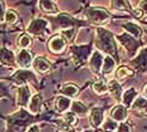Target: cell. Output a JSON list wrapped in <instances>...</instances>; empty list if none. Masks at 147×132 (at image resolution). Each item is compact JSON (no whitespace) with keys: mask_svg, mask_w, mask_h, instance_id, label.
Masks as SVG:
<instances>
[{"mask_svg":"<svg viewBox=\"0 0 147 132\" xmlns=\"http://www.w3.org/2000/svg\"><path fill=\"white\" fill-rule=\"evenodd\" d=\"M109 132H111V131H109Z\"/></svg>","mask_w":147,"mask_h":132,"instance_id":"cell-41","label":"cell"},{"mask_svg":"<svg viewBox=\"0 0 147 132\" xmlns=\"http://www.w3.org/2000/svg\"><path fill=\"white\" fill-rule=\"evenodd\" d=\"M131 108L136 112H140L142 114H147V98L138 96L135 100V102L132 103Z\"/></svg>","mask_w":147,"mask_h":132,"instance_id":"cell-22","label":"cell"},{"mask_svg":"<svg viewBox=\"0 0 147 132\" xmlns=\"http://www.w3.org/2000/svg\"><path fill=\"white\" fill-rule=\"evenodd\" d=\"M132 74H133V72L129 68H127V67H119L116 72V77L118 79H125L127 77L132 76Z\"/></svg>","mask_w":147,"mask_h":132,"instance_id":"cell-31","label":"cell"},{"mask_svg":"<svg viewBox=\"0 0 147 132\" xmlns=\"http://www.w3.org/2000/svg\"><path fill=\"white\" fill-rule=\"evenodd\" d=\"M72 112L78 114V116H84V114L88 113V108H87L84 104L79 101H76V102H72Z\"/></svg>","mask_w":147,"mask_h":132,"instance_id":"cell-28","label":"cell"},{"mask_svg":"<svg viewBox=\"0 0 147 132\" xmlns=\"http://www.w3.org/2000/svg\"><path fill=\"white\" fill-rule=\"evenodd\" d=\"M108 92L111 93V96L115 98L116 101H121L123 96V88L119 84V82L117 79H112L108 83Z\"/></svg>","mask_w":147,"mask_h":132,"instance_id":"cell-17","label":"cell"},{"mask_svg":"<svg viewBox=\"0 0 147 132\" xmlns=\"http://www.w3.org/2000/svg\"><path fill=\"white\" fill-rule=\"evenodd\" d=\"M39 6H40L42 12L47 13V14H58L59 8L54 3V0H39Z\"/></svg>","mask_w":147,"mask_h":132,"instance_id":"cell-20","label":"cell"},{"mask_svg":"<svg viewBox=\"0 0 147 132\" xmlns=\"http://www.w3.org/2000/svg\"><path fill=\"white\" fill-rule=\"evenodd\" d=\"M32 98V91L26 84L20 86L18 88V93H16V102L22 107H28L29 102Z\"/></svg>","mask_w":147,"mask_h":132,"instance_id":"cell-11","label":"cell"},{"mask_svg":"<svg viewBox=\"0 0 147 132\" xmlns=\"http://www.w3.org/2000/svg\"><path fill=\"white\" fill-rule=\"evenodd\" d=\"M30 118L32 117L29 116V114L24 113L23 111L11 114V116L8 118V123H9L8 130L10 132H23L25 130L26 125H28Z\"/></svg>","mask_w":147,"mask_h":132,"instance_id":"cell-3","label":"cell"},{"mask_svg":"<svg viewBox=\"0 0 147 132\" xmlns=\"http://www.w3.org/2000/svg\"><path fill=\"white\" fill-rule=\"evenodd\" d=\"M15 60H16V64H18L20 68L23 69H28L30 66H33V60H34V57L30 50L28 49H19L16 52V56H15Z\"/></svg>","mask_w":147,"mask_h":132,"instance_id":"cell-9","label":"cell"},{"mask_svg":"<svg viewBox=\"0 0 147 132\" xmlns=\"http://www.w3.org/2000/svg\"><path fill=\"white\" fill-rule=\"evenodd\" d=\"M33 68L35 69V72L45 73L51 69V63H49L44 57L38 56V57L34 58V60H33Z\"/></svg>","mask_w":147,"mask_h":132,"instance_id":"cell-16","label":"cell"},{"mask_svg":"<svg viewBox=\"0 0 147 132\" xmlns=\"http://www.w3.org/2000/svg\"><path fill=\"white\" fill-rule=\"evenodd\" d=\"M89 121H91L93 127H99L105 122V111L101 107L93 108L89 113Z\"/></svg>","mask_w":147,"mask_h":132,"instance_id":"cell-13","label":"cell"},{"mask_svg":"<svg viewBox=\"0 0 147 132\" xmlns=\"http://www.w3.org/2000/svg\"><path fill=\"white\" fill-rule=\"evenodd\" d=\"M49 24L53 29H61V30H65V29H71V28H76L77 25H84V23L81 20L73 18V16L68 15V14H58L55 16H51L48 19Z\"/></svg>","mask_w":147,"mask_h":132,"instance_id":"cell-1","label":"cell"},{"mask_svg":"<svg viewBox=\"0 0 147 132\" xmlns=\"http://www.w3.org/2000/svg\"><path fill=\"white\" fill-rule=\"evenodd\" d=\"M6 10H8V9H6V6H5L4 0H0V20H4Z\"/></svg>","mask_w":147,"mask_h":132,"instance_id":"cell-38","label":"cell"},{"mask_svg":"<svg viewBox=\"0 0 147 132\" xmlns=\"http://www.w3.org/2000/svg\"><path fill=\"white\" fill-rule=\"evenodd\" d=\"M103 128L105 130H109V131H113V130H117V127H118V125H117L116 121H113L112 118H108L107 121L103 122Z\"/></svg>","mask_w":147,"mask_h":132,"instance_id":"cell-35","label":"cell"},{"mask_svg":"<svg viewBox=\"0 0 147 132\" xmlns=\"http://www.w3.org/2000/svg\"><path fill=\"white\" fill-rule=\"evenodd\" d=\"M49 28H51V24H49V22L47 19L36 18L32 20V23L28 25L26 34H29L30 37H42L48 32Z\"/></svg>","mask_w":147,"mask_h":132,"instance_id":"cell-5","label":"cell"},{"mask_svg":"<svg viewBox=\"0 0 147 132\" xmlns=\"http://www.w3.org/2000/svg\"><path fill=\"white\" fill-rule=\"evenodd\" d=\"M117 132H131V127H129L127 123L122 122V123L118 125V127H117Z\"/></svg>","mask_w":147,"mask_h":132,"instance_id":"cell-37","label":"cell"},{"mask_svg":"<svg viewBox=\"0 0 147 132\" xmlns=\"http://www.w3.org/2000/svg\"><path fill=\"white\" fill-rule=\"evenodd\" d=\"M78 92H79V88L77 87L76 84H72V83H67L64 86H62V88H61V93L63 96L69 97V98L76 97L77 94H78Z\"/></svg>","mask_w":147,"mask_h":132,"instance_id":"cell-26","label":"cell"},{"mask_svg":"<svg viewBox=\"0 0 147 132\" xmlns=\"http://www.w3.org/2000/svg\"><path fill=\"white\" fill-rule=\"evenodd\" d=\"M86 16L91 23L98 24V25L106 24L109 20L108 12L103 8H99V6H91V8H88L86 13Z\"/></svg>","mask_w":147,"mask_h":132,"instance_id":"cell-4","label":"cell"},{"mask_svg":"<svg viewBox=\"0 0 147 132\" xmlns=\"http://www.w3.org/2000/svg\"><path fill=\"white\" fill-rule=\"evenodd\" d=\"M5 92V88H4V86H3V84H0V96H1L3 93Z\"/></svg>","mask_w":147,"mask_h":132,"instance_id":"cell-40","label":"cell"},{"mask_svg":"<svg viewBox=\"0 0 147 132\" xmlns=\"http://www.w3.org/2000/svg\"><path fill=\"white\" fill-rule=\"evenodd\" d=\"M127 116H128V111H127V107H125L123 104H117L111 111V118L116 122H125Z\"/></svg>","mask_w":147,"mask_h":132,"instance_id":"cell-14","label":"cell"},{"mask_svg":"<svg viewBox=\"0 0 147 132\" xmlns=\"http://www.w3.org/2000/svg\"><path fill=\"white\" fill-rule=\"evenodd\" d=\"M123 28H125V30L127 33H128L129 35H132V37H135L136 39H138V38H141V35H142V30L141 28H140L137 24H135V23H131V22H127L123 24Z\"/></svg>","mask_w":147,"mask_h":132,"instance_id":"cell-25","label":"cell"},{"mask_svg":"<svg viewBox=\"0 0 147 132\" xmlns=\"http://www.w3.org/2000/svg\"><path fill=\"white\" fill-rule=\"evenodd\" d=\"M76 32H77V29H76V28L65 29V30H62V35L64 37V38L67 39V42H68V40H73V39H74Z\"/></svg>","mask_w":147,"mask_h":132,"instance_id":"cell-33","label":"cell"},{"mask_svg":"<svg viewBox=\"0 0 147 132\" xmlns=\"http://www.w3.org/2000/svg\"><path fill=\"white\" fill-rule=\"evenodd\" d=\"M103 54L101 50L96 49L92 52V56H91V59H89V68L94 74H99L102 70V66H103Z\"/></svg>","mask_w":147,"mask_h":132,"instance_id":"cell-10","label":"cell"},{"mask_svg":"<svg viewBox=\"0 0 147 132\" xmlns=\"http://www.w3.org/2000/svg\"><path fill=\"white\" fill-rule=\"evenodd\" d=\"M117 39H118V42L122 44L123 48L128 52L131 57H133L137 53V50L140 48V40L136 39L135 37L129 35L128 33H123V34L117 37Z\"/></svg>","mask_w":147,"mask_h":132,"instance_id":"cell-6","label":"cell"},{"mask_svg":"<svg viewBox=\"0 0 147 132\" xmlns=\"http://www.w3.org/2000/svg\"><path fill=\"white\" fill-rule=\"evenodd\" d=\"M138 97V94H137V91L135 88H129V89H127L126 92H123V96H122V104L125 107H131L132 103L135 102V100Z\"/></svg>","mask_w":147,"mask_h":132,"instance_id":"cell-21","label":"cell"},{"mask_svg":"<svg viewBox=\"0 0 147 132\" xmlns=\"http://www.w3.org/2000/svg\"><path fill=\"white\" fill-rule=\"evenodd\" d=\"M97 48L103 52L108 53L109 56L116 54V42L113 38V34L107 30L98 28L97 29Z\"/></svg>","mask_w":147,"mask_h":132,"instance_id":"cell-2","label":"cell"},{"mask_svg":"<svg viewBox=\"0 0 147 132\" xmlns=\"http://www.w3.org/2000/svg\"><path fill=\"white\" fill-rule=\"evenodd\" d=\"M33 43V39L29 34H23L18 38V44L22 49H29Z\"/></svg>","mask_w":147,"mask_h":132,"instance_id":"cell-29","label":"cell"},{"mask_svg":"<svg viewBox=\"0 0 147 132\" xmlns=\"http://www.w3.org/2000/svg\"><path fill=\"white\" fill-rule=\"evenodd\" d=\"M42 106H43V97H42V94L36 93L30 98V102L28 104V110L32 114H36L40 112Z\"/></svg>","mask_w":147,"mask_h":132,"instance_id":"cell-18","label":"cell"},{"mask_svg":"<svg viewBox=\"0 0 147 132\" xmlns=\"http://www.w3.org/2000/svg\"><path fill=\"white\" fill-rule=\"evenodd\" d=\"M76 64H83L91 54V45H72L71 47Z\"/></svg>","mask_w":147,"mask_h":132,"instance_id":"cell-7","label":"cell"},{"mask_svg":"<svg viewBox=\"0 0 147 132\" xmlns=\"http://www.w3.org/2000/svg\"><path fill=\"white\" fill-rule=\"evenodd\" d=\"M113 8L119 9V10H125L126 9V4H125L123 0H113Z\"/></svg>","mask_w":147,"mask_h":132,"instance_id":"cell-36","label":"cell"},{"mask_svg":"<svg viewBox=\"0 0 147 132\" xmlns=\"http://www.w3.org/2000/svg\"><path fill=\"white\" fill-rule=\"evenodd\" d=\"M13 79H14L16 83L24 86L25 83L30 82V81H35V74L28 69H20L13 76Z\"/></svg>","mask_w":147,"mask_h":132,"instance_id":"cell-12","label":"cell"},{"mask_svg":"<svg viewBox=\"0 0 147 132\" xmlns=\"http://www.w3.org/2000/svg\"><path fill=\"white\" fill-rule=\"evenodd\" d=\"M93 91L97 94H105L108 92V83L105 79H98L93 83Z\"/></svg>","mask_w":147,"mask_h":132,"instance_id":"cell-27","label":"cell"},{"mask_svg":"<svg viewBox=\"0 0 147 132\" xmlns=\"http://www.w3.org/2000/svg\"><path fill=\"white\" fill-rule=\"evenodd\" d=\"M137 15L138 16H147V0H141V1H140Z\"/></svg>","mask_w":147,"mask_h":132,"instance_id":"cell-34","label":"cell"},{"mask_svg":"<svg viewBox=\"0 0 147 132\" xmlns=\"http://www.w3.org/2000/svg\"><path fill=\"white\" fill-rule=\"evenodd\" d=\"M72 106V100L65 96H58L55 100V110L59 113H65Z\"/></svg>","mask_w":147,"mask_h":132,"instance_id":"cell-19","label":"cell"},{"mask_svg":"<svg viewBox=\"0 0 147 132\" xmlns=\"http://www.w3.org/2000/svg\"><path fill=\"white\" fill-rule=\"evenodd\" d=\"M115 69H116V62H115V59H113L111 56L105 57L101 72H103V74H106V76H108V74H112L113 72H115Z\"/></svg>","mask_w":147,"mask_h":132,"instance_id":"cell-24","label":"cell"},{"mask_svg":"<svg viewBox=\"0 0 147 132\" xmlns=\"http://www.w3.org/2000/svg\"><path fill=\"white\" fill-rule=\"evenodd\" d=\"M18 20V14L14 12V10H6V13H5V16H4V22L6 23L8 25H11V24H14V23Z\"/></svg>","mask_w":147,"mask_h":132,"instance_id":"cell-30","label":"cell"},{"mask_svg":"<svg viewBox=\"0 0 147 132\" xmlns=\"http://www.w3.org/2000/svg\"><path fill=\"white\" fill-rule=\"evenodd\" d=\"M67 39L63 37L62 34H55L53 35L48 42V48L52 53L54 54H59V53H63L67 48Z\"/></svg>","mask_w":147,"mask_h":132,"instance_id":"cell-8","label":"cell"},{"mask_svg":"<svg viewBox=\"0 0 147 132\" xmlns=\"http://www.w3.org/2000/svg\"><path fill=\"white\" fill-rule=\"evenodd\" d=\"M0 62L4 64V66L14 67L16 64L14 53L11 50H9L8 48H1L0 49Z\"/></svg>","mask_w":147,"mask_h":132,"instance_id":"cell-15","label":"cell"},{"mask_svg":"<svg viewBox=\"0 0 147 132\" xmlns=\"http://www.w3.org/2000/svg\"><path fill=\"white\" fill-rule=\"evenodd\" d=\"M132 64L137 67L138 69H146L147 68V48L142 49L140 54L136 57V59L132 60Z\"/></svg>","mask_w":147,"mask_h":132,"instance_id":"cell-23","label":"cell"},{"mask_svg":"<svg viewBox=\"0 0 147 132\" xmlns=\"http://www.w3.org/2000/svg\"><path fill=\"white\" fill-rule=\"evenodd\" d=\"M26 132H39V126L38 125H32V126L28 128Z\"/></svg>","mask_w":147,"mask_h":132,"instance_id":"cell-39","label":"cell"},{"mask_svg":"<svg viewBox=\"0 0 147 132\" xmlns=\"http://www.w3.org/2000/svg\"><path fill=\"white\" fill-rule=\"evenodd\" d=\"M63 120H64V123H67L71 127L74 126V125L78 122V118H77L76 113H73V112H67L64 114V117H63Z\"/></svg>","mask_w":147,"mask_h":132,"instance_id":"cell-32","label":"cell"}]
</instances>
